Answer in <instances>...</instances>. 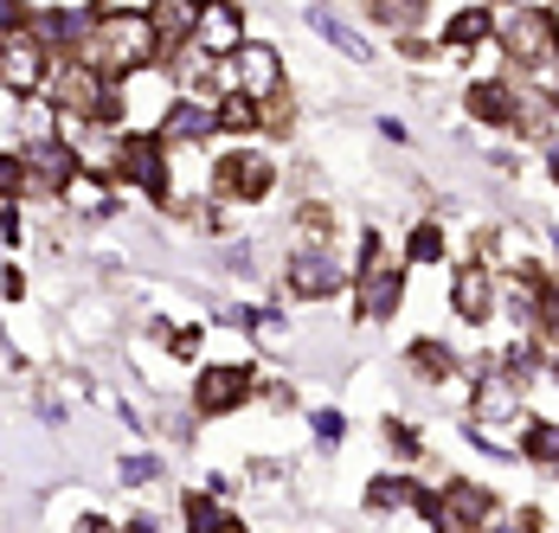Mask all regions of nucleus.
Returning <instances> with one entry per match:
<instances>
[{"label": "nucleus", "instance_id": "obj_1", "mask_svg": "<svg viewBox=\"0 0 559 533\" xmlns=\"http://www.w3.org/2000/svg\"><path fill=\"white\" fill-rule=\"evenodd\" d=\"M155 46H162V33H155L148 13H104V20L91 13V26L78 33V58L97 78H135Z\"/></svg>", "mask_w": 559, "mask_h": 533}, {"label": "nucleus", "instance_id": "obj_2", "mask_svg": "<svg viewBox=\"0 0 559 533\" xmlns=\"http://www.w3.org/2000/svg\"><path fill=\"white\" fill-rule=\"evenodd\" d=\"M46 78H52V58H46V39H39V33H7V39H0V84H7L13 97L46 91Z\"/></svg>", "mask_w": 559, "mask_h": 533}, {"label": "nucleus", "instance_id": "obj_3", "mask_svg": "<svg viewBox=\"0 0 559 533\" xmlns=\"http://www.w3.org/2000/svg\"><path fill=\"white\" fill-rule=\"evenodd\" d=\"M193 39H200V52H213V58H238V46H245V20H238V7H231V0H206Z\"/></svg>", "mask_w": 559, "mask_h": 533}, {"label": "nucleus", "instance_id": "obj_4", "mask_svg": "<svg viewBox=\"0 0 559 533\" xmlns=\"http://www.w3.org/2000/svg\"><path fill=\"white\" fill-rule=\"evenodd\" d=\"M502 46L514 58H547L554 52V20L547 13H534V7H514V13H502Z\"/></svg>", "mask_w": 559, "mask_h": 533}, {"label": "nucleus", "instance_id": "obj_5", "mask_svg": "<svg viewBox=\"0 0 559 533\" xmlns=\"http://www.w3.org/2000/svg\"><path fill=\"white\" fill-rule=\"evenodd\" d=\"M122 174H129V187H142L148 200H168V155H162L155 142L129 135V142H122Z\"/></svg>", "mask_w": 559, "mask_h": 533}, {"label": "nucleus", "instance_id": "obj_6", "mask_svg": "<svg viewBox=\"0 0 559 533\" xmlns=\"http://www.w3.org/2000/svg\"><path fill=\"white\" fill-rule=\"evenodd\" d=\"M26 174H33V187H46V193H64V187H71L84 167H78V155H71V149H64V142L52 135V142H33V149H26Z\"/></svg>", "mask_w": 559, "mask_h": 533}, {"label": "nucleus", "instance_id": "obj_7", "mask_svg": "<svg viewBox=\"0 0 559 533\" xmlns=\"http://www.w3.org/2000/svg\"><path fill=\"white\" fill-rule=\"evenodd\" d=\"M238 399H251V374L245 367H206L200 386H193V405L200 412H231Z\"/></svg>", "mask_w": 559, "mask_h": 533}, {"label": "nucleus", "instance_id": "obj_8", "mask_svg": "<svg viewBox=\"0 0 559 533\" xmlns=\"http://www.w3.org/2000/svg\"><path fill=\"white\" fill-rule=\"evenodd\" d=\"M277 187V174H271V161L258 155H231L219 167V193H231V200H264Z\"/></svg>", "mask_w": 559, "mask_h": 533}, {"label": "nucleus", "instance_id": "obj_9", "mask_svg": "<svg viewBox=\"0 0 559 533\" xmlns=\"http://www.w3.org/2000/svg\"><path fill=\"white\" fill-rule=\"evenodd\" d=\"M289 289H296V296H309V303H316V296H335V289H341L335 258H322V251H302V258L289 264Z\"/></svg>", "mask_w": 559, "mask_h": 533}, {"label": "nucleus", "instance_id": "obj_10", "mask_svg": "<svg viewBox=\"0 0 559 533\" xmlns=\"http://www.w3.org/2000/svg\"><path fill=\"white\" fill-rule=\"evenodd\" d=\"M238 91H251V97L277 91V52L271 46H238Z\"/></svg>", "mask_w": 559, "mask_h": 533}, {"label": "nucleus", "instance_id": "obj_11", "mask_svg": "<svg viewBox=\"0 0 559 533\" xmlns=\"http://www.w3.org/2000/svg\"><path fill=\"white\" fill-rule=\"evenodd\" d=\"M162 122H168L174 142H206V135L219 129V109H206V104H174Z\"/></svg>", "mask_w": 559, "mask_h": 533}, {"label": "nucleus", "instance_id": "obj_12", "mask_svg": "<svg viewBox=\"0 0 559 533\" xmlns=\"http://www.w3.org/2000/svg\"><path fill=\"white\" fill-rule=\"evenodd\" d=\"M450 303H456V316H463V321H483V316H489V276H483V270H456Z\"/></svg>", "mask_w": 559, "mask_h": 533}, {"label": "nucleus", "instance_id": "obj_13", "mask_svg": "<svg viewBox=\"0 0 559 533\" xmlns=\"http://www.w3.org/2000/svg\"><path fill=\"white\" fill-rule=\"evenodd\" d=\"M392 303H399V270H367V289H360V316H392Z\"/></svg>", "mask_w": 559, "mask_h": 533}, {"label": "nucleus", "instance_id": "obj_14", "mask_svg": "<svg viewBox=\"0 0 559 533\" xmlns=\"http://www.w3.org/2000/svg\"><path fill=\"white\" fill-rule=\"evenodd\" d=\"M148 20H155V33H162V39H180V33H193V26H200V7H193V0H155V7H148Z\"/></svg>", "mask_w": 559, "mask_h": 533}, {"label": "nucleus", "instance_id": "obj_15", "mask_svg": "<svg viewBox=\"0 0 559 533\" xmlns=\"http://www.w3.org/2000/svg\"><path fill=\"white\" fill-rule=\"evenodd\" d=\"M483 514H489V495H483V488H469V482H450V495H444V521L469 528V521H483Z\"/></svg>", "mask_w": 559, "mask_h": 533}, {"label": "nucleus", "instance_id": "obj_16", "mask_svg": "<svg viewBox=\"0 0 559 533\" xmlns=\"http://www.w3.org/2000/svg\"><path fill=\"white\" fill-rule=\"evenodd\" d=\"M489 33H496V13H483V7H463V13L444 26L450 46H476V39H489Z\"/></svg>", "mask_w": 559, "mask_h": 533}, {"label": "nucleus", "instance_id": "obj_17", "mask_svg": "<svg viewBox=\"0 0 559 533\" xmlns=\"http://www.w3.org/2000/svg\"><path fill=\"white\" fill-rule=\"evenodd\" d=\"M469 116H483V122H508V116H514V97H508L502 84H476V91H469Z\"/></svg>", "mask_w": 559, "mask_h": 533}, {"label": "nucleus", "instance_id": "obj_18", "mask_svg": "<svg viewBox=\"0 0 559 533\" xmlns=\"http://www.w3.org/2000/svg\"><path fill=\"white\" fill-rule=\"evenodd\" d=\"M219 129H231V135H251V129H258V97H251V91L225 97V104H219Z\"/></svg>", "mask_w": 559, "mask_h": 533}, {"label": "nucleus", "instance_id": "obj_19", "mask_svg": "<svg viewBox=\"0 0 559 533\" xmlns=\"http://www.w3.org/2000/svg\"><path fill=\"white\" fill-rule=\"evenodd\" d=\"M187 528H231V514L206 495H187Z\"/></svg>", "mask_w": 559, "mask_h": 533}, {"label": "nucleus", "instance_id": "obj_20", "mask_svg": "<svg viewBox=\"0 0 559 533\" xmlns=\"http://www.w3.org/2000/svg\"><path fill=\"white\" fill-rule=\"evenodd\" d=\"M527 457H534V463H559V430L554 425H527Z\"/></svg>", "mask_w": 559, "mask_h": 533}, {"label": "nucleus", "instance_id": "obj_21", "mask_svg": "<svg viewBox=\"0 0 559 533\" xmlns=\"http://www.w3.org/2000/svg\"><path fill=\"white\" fill-rule=\"evenodd\" d=\"M64 193H71V200H78L84 213H104V206H110V193H104V180H84V174H78V180H71Z\"/></svg>", "mask_w": 559, "mask_h": 533}, {"label": "nucleus", "instance_id": "obj_22", "mask_svg": "<svg viewBox=\"0 0 559 533\" xmlns=\"http://www.w3.org/2000/svg\"><path fill=\"white\" fill-rule=\"evenodd\" d=\"M418 7H425V0H373V20H386V26H412Z\"/></svg>", "mask_w": 559, "mask_h": 533}, {"label": "nucleus", "instance_id": "obj_23", "mask_svg": "<svg viewBox=\"0 0 559 533\" xmlns=\"http://www.w3.org/2000/svg\"><path fill=\"white\" fill-rule=\"evenodd\" d=\"M438 251H444V238H438V225H418V232H412V264H431Z\"/></svg>", "mask_w": 559, "mask_h": 533}, {"label": "nucleus", "instance_id": "obj_24", "mask_svg": "<svg viewBox=\"0 0 559 533\" xmlns=\"http://www.w3.org/2000/svg\"><path fill=\"white\" fill-rule=\"evenodd\" d=\"M412 360H418L425 374H438V379L450 374V354H444V347H431V341H418V347H412Z\"/></svg>", "mask_w": 559, "mask_h": 533}, {"label": "nucleus", "instance_id": "obj_25", "mask_svg": "<svg viewBox=\"0 0 559 533\" xmlns=\"http://www.w3.org/2000/svg\"><path fill=\"white\" fill-rule=\"evenodd\" d=\"M20 20H26V7L20 0H0V33H20Z\"/></svg>", "mask_w": 559, "mask_h": 533}, {"label": "nucleus", "instance_id": "obj_26", "mask_svg": "<svg viewBox=\"0 0 559 533\" xmlns=\"http://www.w3.org/2000/svg\"><path fill=\"white\" fill-rule=\"evenodd\" d=\"M316 430H322V443H341V418H335V412H322V418H316Z\"/></svg>", "mask_w": 559, "mask_h": 533}, {"label": "nucleus", "instance_id": "obj_27", "mask_svg": "<svg viewBox=\"0 0 559 533\" xmlns=\"http://www.w3.org/2000/svg\"><path fill=\"white\" fill-rule=\"evenodd\" d=\"M547 161H554V180H559V142H554V149H547Z\"/></svg>", "mask_w": 559, "mask_h": 533}, {"label": "nucleus", "instance_id": "obj_28", "mask_svg": "<svg viewBox=\"0 0 559 533\" xmlns=\"http://www.w3.org/2000/svg\"><path fill=\"white\" fill-rule=\"evenodd\" d=\"M554 97H559V78H554Z\"/></svg>", "mask_w": 559, "mask_h": 533}]
</instances>
